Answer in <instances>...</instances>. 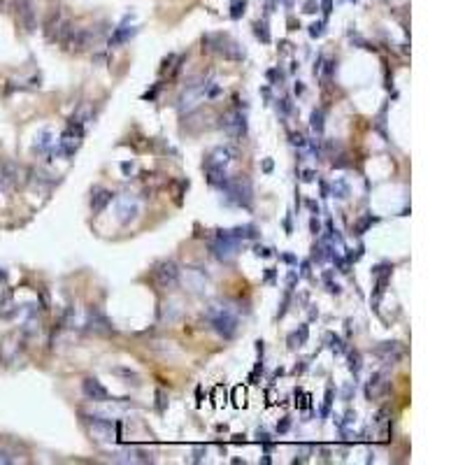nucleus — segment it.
I'll use <instances>...</instances> for the list:
<instances>
[{
  "mask_svg": "<svg viewBox=\"0 0 465 465\" xmlns=\"http://www.w3.org/2000/svg\"><path fill=\"white\" fill-rule=\"evenodd\" d=\"M205 319H207V324H210L212 331L216 335H221L223 340L235 338V333L240 328V319L228 305H212V307L205 312Z\"/></svg>",
  "mask_w": 465,
  "mask_h": 465,
  "instance_id": "f257e3e1",
  "label": "nucleus"
},
{
  "mask_svg": "<svg viewBox=\"0 0 465 465\" xmlns=\"http://www.w3.org/2000/svg\"><path fill=\"white\" fill-rule=\"evenodd\" d=\"M221 194L226 196V200L230 205H237V207H245V210H252L254 207V187L252 182L240 175V177H228L226 187L221 189Z\"/></svg>",
  "mask_w": 465,
  "mask_h": 465,
  "instance_id": "f03ea898",
  "label": "nucleus"
},
{
  "mask_svg": "<svg viewBox=\"0 0 465 465\" xmlns=\"http://www.w3.org/2000/svg\"><path fill=\"white\" fill-rule=\"evenodd\" d=\"M219 126L223 128V133H226L228 138L240 140V138H245L247 135V114L245 112H240V110H232L230 114L221 117Z\"/></svg>",
  "mask_w": 465,
  "mask_h": 465,
  "instance_id": "7ed1b4c3",
  "label": "nucleus"
},
{
  "mask_svg": "<svg viewBox=\"0 0 465 465\" xmlns=\"http://www.w3.org/2000/svg\"><path fill=\"white\" fill-rule=\"evenodd\" d=\"M237 249H240V242L232 237H216V242L210 245L212 256L221 263H232V259L237 256Z\"/></svg>",
  "mask_w": 465,
  "mask_h": 465,
  "instance_id": "20e7f679",
  "label": "nucleus"
},
{
  "mask_svg": "<svg viewBox=\"0 0 465 465\" xmlns=\"http://www.w3.org/2000/svg\"><path fill=\"white\" fill-rule=\"evenodd\" d=\"M156 275V282L161 284L163 288H172L175 284L179 282V268L175 261H161L154 270Z\"/></svg>",
  "mask_w": 465,
  "mask_h": 465,
  "instance_id": "39448f33",
  "label": "nucleus"
},
{
  "mask_svg": "<svg viewBox=\"0 0 465 465\" xmlns=\"http://www.w3.org/2000/svg\"><path fill=\"white\" fill-rule=\"evenodd\" d=\"M82 391H84L86 398L93 400V403H107L110 400V391L102 387L95 377H86V379L82 382Z\"/></svg>",
  "mask_w": 465,
  "mask_h": 465,
  "instance_id": "423d86ee",
  "label": "nucleus"
},
{
  "mask_svg": "<svg viewBox=\"0 0 465 465\" xmlns=\"http://www.w3.org/2000/svg\"><path fill=\"white\" fill-rule=\"evenodd\" d=\"M117 214H119V221H122V226H128V223L138 219V214H140L138 200L131 198V196L122 198V200H119V205H117Z\"/></svg>",
  "mask_w": 465,
  "mask_h": 465,
  "instance_id": "0eeeda50",
  "label": "nucleus"
},
{
  "mask_svg": "<svg viewBox=\"0 0 465 465\" xmlns=\"http://www.w3.org/2000/svg\"><path fill=\"white\" fill-rule=\"evenodd\" d=\"M205 177H207V184L214 189H223L228 182V172H226V165H219V163H207L205 165Z\"/></svg>",
  "mask_w": 465,
  "mask_h": 465,
  "instance_id": "6e6552de",
  "label": "nucleus"
},
{
  "mask_svg": "<svg viewBox=\"0 0 465 465\" xmlns=\"http://www.w3.org/2000/svg\"><path fill=\"white\" fill-rule=\"evenodd\" d=\"M112 200H114V194H112L110 189L93 187V191H91V210H93V214H100L112 203Z\"/></svg>",
  "mask_w": 465,
  "mask_h": 465,
  "instance_id": "1a4fd4ad",
  "label": "nucleus"
},
{
  "mask_svg": "<svg viewBox=\"0 0 465 465\" xmlns=\"http://www.w3.org/2000/svg\"><path fill=\"white\" fill-rule=\"evenodd\" d=\"M235 156H237V149L235 147H230V144H223V147H216L210 156H207V161H205V165L207 163H219V165H228L230 161H235Z\"/></svg>",
  "mask_w": 465,
  "mask_h": 465,
  "instance_id": "9d476101",
  "label": "nucleus"
},
{
  "mask_svg": "<svg viewBox=\"0 0 465 465\" xmlns=\"http://www.w3.org/2000/svg\"><path fill=\"white\" fill-rule=\"evenodd\" d=\"M86 326H89V331H95V333H112V324L110 319L102 314V312L98 310H89V322H86Z\"/></svg>",
  "mask_w": 465,
  "mask_h": 465,
  "instance_id": "9b49d317",
  "label": "nucleus"
},
{
  "mask_svg": "<svg viewBox=\"0 0 465 465\" xmlns=\"http://www.w3.org/2000/svg\"><path fill=\"white\" fill-rule=\"evenodd\" d=\"M387 375L384 372H375L372 377H370V382H367V387H365V398L367 400H372V398H377L379 394H384L387 391Z\"/></svg>",
  "mask_w": 465,
  "mask_h": 465,
  "instance_id": "f8f14e48",
  "label": "nucleus"
},
{
  "mask_svg": "<svg viewBox=\"0 0 465 465\" xmlns=\"http://www.w3.org/2000/svg\"><path fill=\"white\" fill-rule=\"evenodd\" d=\"M207 279H210V275L203 270V268H196V270H187V284L194 288V291H203Z\"/></svg>",
  "mask_w": 465,
  "mask_h": 465,
  "instance_id": "ddd939ff",
  "label": "nucleus"
},
{
  "mask_svg": "<svg viewBox=\"0 0 465 465\" xmlns=\"http://www.w3.org/2000/svg\"><path fill=\"white\" fill-rule=\"evenodd\" d=\"M310 126H312V131H314L317 135H322V133H324V126H326V112H324L322 107L312 110V114H310Z\"/></svg>",
  "mask_w": 465,
  "mask_h": 465,
  "instance_id": "4468645a",
  "label": "nucleus"
},
{
  "mask_svg": "<svg viewBox=\"0 0 465 465\" xmlns=\"http://www.w3.org/2000/svg\"><path fill=\"white\" fill-rule=\"evenodd\" d=\"M135 33H138V28H124V26H119L117 30H114V35L110 37V47H117V45H124V42H128Z\"/></svg>",
  "mask_w": 465,
  "mask_h": 465,
  "instance_id": "2eb2a0df",
  "label": "nucleus"
},
{
  "mask_svg": "<svg viewBox=\"0 0 465 465\" xmlns=\"http://www.w3.org/2000/svg\"><path fill=\"white\" fill-rule=\"evenodd\" d=\"M17 7L21 19L26 21L28 30H33V5H30V0H17Z\"/></svg>",
  "mask_w": 465,
  "mask_h": 465,
  "instance_id": "dca6fc26",
  "label": "nucleus"
},
{
  "mask_svg": "<svg viewBox=\"0 0 465 465\" xmlns=\"http://www.w3.org/2000/svg\"><path fill=\"white\" fill-rule=\"evenodd\" d=\"M52 144H54V140H52V131H49V128H45V131L37 135V140H35V149H37V151H49V149H52Z\"/></svg>",
  "mask_w": 465,
  "mask_h": 465,
  "instance_id": "f3484780",
  "label": "nucleus"
},
{
  "mask_svg": "<svg viewBox=\"0 0 465 465\" xmlns=\"http://www.w3.org/2000/svg\"><path fill=\"white\" fill-rule=\"evenodd\" d=\"M347 358H349V363H347L349 372L356 377V375L360 372V367H363V358H360V351H356V349H354V351H349Z\"/></svg>",
  "mask_w": 465,
  "mask_h": 465,
  "instance_id": "a211bd4d",
  "label": "nucleus"
},
{
  "mask_svg": "<svg viewBox=\"0 0 465 465\" xmlns=\"http://www.w3.org/2000/svg\"><path fill=\"white\" fill-rule=\"evenodd\" d=\"M377 221H379V219H377V216H372V214H365L363 219L356 221V226H354V235H358V237H360V235H363V232H365L367 228H370L372 223H377Z\"/></svg>",
  "mask_w": 465,
  "mask_h": 465,
  "instance_id": "6ab92c4d",
  "label": "nucleus"
},
{
  "mask_svg": "<svg viewBox=\"0 0 465 465\" xmlns=\"http://www.w3.org/2000/svg\"><path fill=\"white\" fill-rule=\"evenodd\" d=\"M349 194H351V189H349V184L344 182V179H338V182L333 184V196L335 198L344 200V198H349Z\"/></svg>",
  "mask_w": 465,
  "mask_h": 465,
  "instance_id": "aec40b11",
  "label": "nucleus"
},
{
  "mask_svg": "<svg viewBox=\"0 0 465 465\" xmlns=\"http://www.w3.org/2000/svg\"><path fill=\"white\" fill-rule=\"evenodd\" d=\"M254 33H256V37L261 40V42H266V45L270 42V33H268V26H266V23L256 21V23H254Z\"/></svg>",
  "mask_w": 465,
  "mask_h": 465,
  "instance_id": "412c9836",
  "label": "nucleus"
},
{
  "mask_svg": "<svg viewBox=\"0 0 465 465\" xmlns=\"http://www.w3.org/2000/svg\"><path fill=\"white\" fill-rule=\"evenodd\" d=\"M295 340H298V347L307 344V340H310V326L307 324L298 326V331H295Z\"/></svg>",
  "mask_w": 465,
  "mask_h": 465,
  "instance_id": "4be33fe9",
  "label": "nucleus"
},
{
  "mask_svg": "<svg viewBox=\"0 0 465 465\" xmlns=\"http://www.w3.org/2000/svg\"><path fill=\"white\" fill-rule=\"evenodd\" d=\"M331 349H333V354L338 356V354H344V351H347V344H344L342 338H338V335H333V338H331Z\"/></svg>",
  "mask_w": 465,
  "mask_h": 465,
  "instance_id": "5701e85b",
  "label": "nucleus"
},
{
  "mask_svg": "<svg viewBox=\"0 0 465 465\" xmlns=\"http://www.w3.org/2000/svg\"><path fill=\"white\" fill-rule=\"evenodd\" d=\"M254 254L259 256V259H272V256H275V249L263 247V245H254Z\"/></svg>",
  "mask_w": 465,
  "mask_h": 465,
  "instance_id": "b1692460",
  "label": "nucleus"
},
{
  "mask_svg": "<svg viewBox=\"0 0 465 465\" xmlns=\"http://www.w3.org/2000/svg\"><path fill=\"white\" fill-rule=\"evenodd\" d=\"M165 407H167V394H165L163 389H158V391H156V410L163 414Z\"/></svg>",
  "mask_w": 465,
  "mask_h": 465,
  "instance_id": "393cba45",
  "label": "nucleus"
},
{
  "mask_svg": "<svg viewBox=\"0 0 465 465\" xmlns=\"http://www.w3.org/2000/svg\"><path fill=\"white\" fill-rule=\"evenodd\" d=\"M165 319L167 322H175V319H179V314H182V310L177 307V305H165Z\"/></svg>",
  "mask_w": 465,
  "mask_h": 465,
  "instance_id": "a878e982",
  "label": "nucleus"
},
{
  "mask_svg": "<svg viewBox=\"0 0 465 465\" xmlns=\"http://www.w3.org/2000/svg\"><path fill=\"white\" fill-rule=\"evenodd\" d=\"M288 305H291V291L286 288V293H284V300H282V307H279V312H277V317L282 319L286 312H288Z\"/></svg>",
  "mask_w": 465,
  "mask_h": 465,
  "instance_id": "bb28decb",
  "label": "nucleus"
},
{
  "mask_svg": "<svg viewBox=\"0 0 465 465\" xmlns=\"http://www.w3.org/2000/svg\"><path fill=\"white\" fill-rule=\"evenodd\" d=\"M324 28H326V23H322V21L312 23V26H310V35H312V37H322V35H324Z\"/></svg>",
  "mask_w": 465,
  "mask_h": 465,
  "instance_id": "cd10ccee",
  "label": "nucleus"
},
{
  "mask_svg": "<svg viewBox=\"0 0 465 465\" xmlns=\"http://www.w3.org/2000/svg\"><path fill=\"white\" fill-rule=\"evenodd\" d=\"M245 7H247V3L242 0V3H232V12H230V17L232 19H240L245 14Z\"/></svg>",
  "mask_w": 465,
  "mask_h": 465,
  "instance_id": "c85d7f7f",
  "label": "nucleus"
},
{
  "mask_svg": "<svg viewBox=\"0 0 465 465\" xmlns=\"http://www.w3.org/2000/svg\"><path fill=\"white\" fill-rule=\"evenodd\" d=\"M277 110H282V114H291V112H293V105H291V100H288V98H282V100H277Z\"/></svg>",
  "mask_w": 465,
  "mask_h": 465,
  "instance_id": "c756f323",
  "label": "nucleus"
},
{
  "mask_svg": "<svg viewBox=\"0 0 465 465\" xmlns=\"http://www.w3.org/2000/svg\"><path fill=\"white\" fill-rule=\"evenodd\" d=\"M335 70H338V61H326V68H324V75L331 79L335 75Z\"/></svg>",
  "mask_w": 465,
  "mask_h": 465,
  "instance_id": "7c9ffc66",
  "label": "nucleus"
},
{
  "mask_svg": "<svg viewBox=\"0 0 465 465\" xmlns=\"http://www.w3.org/2000/svg\"><path fill=\"white\" fill-rule=\"evenodd\" d=\"M288 138H291V144H293V147H305V144H307V140H305L300 133H291V135H288Z\"/></svg>",
  "mask_w": 465,
  "mask_h": 465,
  "instance_id": "2f4dec72",
  "label": "nucleus"
},
{
  "mask_svg": "<svg viewBox=\"0 0 465 465\" xmlns=\"http://www.w3.org/2000/svg\"><path fill=\"white\" fill-rule=\"evenodd\" d=\"M288 428H291V419L284 416V419L277 423V432H279V435H284V432H288Z\"/></svg>",
  "mask_w": 465,
  "mask_h": 465,
  "instance_id": "473e14b6",
  "label": "nucleus"
},
{
  "mask_svg": "<svg viewBox=\"0 0 465 465\" xmlns=\"http://www.w3.org/2000/svg\"><path fill=\"white\" fill-rule=\"evenodd\" d=\"M354 391H356L354 384H347V387H344V391H342V400H344V403H349L351 396H354Z\"/></svg>",
  "mask_w": 465,
  "mask_h": 465,
  "instance_id": "72a5a7b5",
  "label": "nucleus"
},
{
  "mask_svg": "<svg viewBox=\"0 0 465 465\" xmlns=\"http://www.w3.org/2000/svg\"><path fill=\"white\" fill-rule=\"evenodd\" d=\"M310 230H312V235H319V232H322V223H319L317 216H312L310 219Z\"/></svg>",
  "mask_w": 465,
  "mask_h": 465,
  "instance_id": "f704fd0d",
  "label": "nucleus"
},
{
  "mask_svg": "<svg viewBox=\"0 0 465 465\" xmlns=\"http://www.w3.org/2000/svg\"><path fill=\"white\" fill-rule=\"evenodd\" d=\"M295 282H298V275H295V272L291 270V272H288V275H286V288H288V291H293Z\"/></svg>",
  "mask_w": 465,
  "mask_h": 465,
  "instance_id": "c9c22d12",
  "label": "nucleus"
},
{
  "mask_svg": "<svg viewBox=\"0 0 465 465\" xmlns=\"http://www.w3.org/2000/svg\"><path fill=\"white\" fill-rule=\"evenodd\" d=\"M310 268H312V263H310V261H302V263H300V277H305V279H310V277H312V272H310Z\"/></svg>",
  "mask_w": 465,
  "mask_h": 465,
  "instance_id": "e433bc0d",
  "label": "nucleus"
},
{
  "mask_svg": "<svg viewBox=\"0 0 465 465\" xmlns=\"http://www.w3.org/2000/svg\"><path fill=\"white\" fill-rule=\"evenodd\" d=\"M347 165H349V156L347 154H340L338 161L333 158V167H347Z\"/></svg>",
  "mask_w": 465,
  "mask_h": 465,
  "instance_id": "4c0bfd02",
  "label": "nucleus"
},
{
  "mask_svg": "<svg viewBox=\"0 0 465 465\" xmlns=\"http://www.w3.org/2000/svg\"><path fill=\"white\" fill-rule=\"evenodd\" d=\"M326 286H328V293H335V295H340V291H342V286H340V284H333L331 279H326Z\"/></svg>",
  "mask_w": 465,
  "mask_h": 465,
  "instance_id": "58836bf2",
  "label": "nucleus"
},
{
  "mask_svg": "<svg viewBox=\"0 0 465 465\" xmlns=\"http://www.w3.org/2000/svg\"><path fill=\"white\" fill-rule=\"evenodd\" d=\"M300 179H302V182H307V184H310V182H314V179H317V172H314V170H305Z\"/></svg>",
  "mask_w": 465,
  "mask_h": 465,
  "instance_id": "ea45409f",
  "label": "nucleus"
},
{
  "mask_svg": "<svg viewBox=\"0 0 465 465\" xmlns=\"http://www.w3.org/2000/svg\"><path fill=\"white\" fill-rule=\"evenodd\" d=\"M333 398H335V391H333V387H328V389H326V403H324V405L331 407V405H333Z\"/></svg>",
  "mask_w": 465,
  "mask_h": 465,
  "instance_id": "a19ab883",
  "label": "nucleus"
},
{
  "mask_svg": "<svg viewBox=\"0 0 465 465\" xmlns=\"http://www.w3.org/2000/svg\"><path fill=\"white\" fill-rule=\"evenodd\" d=\"M282 261L288 263V266H298V259L293 254H282Z\"/></svg>",
  "mask_w": 465,
  "mask_h": 465,
  "instance_id": "79ce46f5",
  "label": "nucleus"
},
{
  "mask_svg": "<svg viewBox=\"0 0 465 465\" xmlns=\"http://www.w3.org/2000/svg\"><path fill=\"white\" fill-rule=\"evenodd\" d=\"M0 463H14L12 454H10V452H5V449H0Z\"/></svg>",
  "mask_w": 465,
  "mask_h": 465,
  "instance_id": "37998d69",
  "label": "nucleus"
},
{
  "mask_svg": "<svg viewBox=\"0 0 465 465\" xmlns=\"http://www.w3.org/2000/svg\"><path fill=\"white\" fill-rule=\"evenodd\" d=\"M207 456V449H196L194 452V463H200Z\"/></svg>",
  "mask_w": 465,
  "mask_h": 465,
  "instance_id": "c03bdc74",
  "label": "nucleus"
},
{
  "mask_svg": "<svg viewBox=\"0 0 465 465\" xmlns=\"http://www.w3.org/2000/svg\"><path fill=\"white\" fill-rule=\"evenodd\" d=\"M319 187H322V198H331V189H328V184L324 179H319Z\"/></svg>",
  "mask_w": 465,
  "mask_h": 465,
  "instance_id": "a18cd8bd",
  "label": "nucleus"
},
{
  "mask_svg": "<svg viewBox=\"0 0 465 465\" xmlns=\"http://www.w3.org/2000/svg\"><path fill=\"white\" fill-rule=\"evenodd\" d=\"M319 10V5L317 3H305V10L302 12H307V14H314Z\"/></svg>",
  "mask_w": 465,
  "mask_h": 465,
  "instance_id": "49530a36",
  "label": "nucleus"
},
{
  "mask_svg": "<svg viewBox=\"0 0 465 465\" xmlns=\"http://www.w3.org/2000/svg\"><path fill=\"white\" fill-rule=\"evenodd\" d=\"M272 167H275L272 158H266V161H263V172H272Z\"/></svg>",
  "mask_w": 465,
  "mask_h": 465,
  "instance_id": "de8ad7c7",
  "label": "nucleus"
},
{
  "mask_svg": "<svg viewBox=\"0 0 465 465\" xmlns=\"http://www.w3.org/2000/svg\"><path fill=\"white\" fill-rule=\"evenodd\" d=\"M305 370H307V360H300V365H295V375H302Z\"/></svg>",
  "mask_w": 465,
  "mask_h": 465,
  "instance_id": "09e8293b",
  "label": "nucleus"
},
{
  "mask_svg": "<svg viewBox=\"0 0 465 465\" xmlns=\"http://www.w3.org/2000/svg\"><path fill=\"white\" fill-rule=\"evenodd\" d=\"M322 63H324V59H322V56H319L317 63H314V68H312V72H314V75H319V72H322Z\"/></svg>",
  "mask_w": 465,
  "mask_h": 465,
  "instance_id": "8fccbe9b",
  "label": "nucleus"
},
{
  "mask_svg": "<svg viewBox=\"0 0 465 465\" xmlns=\"http://www.w3.org/2000/svg\"><path fill=\"white\" fill-rule=\"evenodd\" d=\"M266 77H268V82H275V79H277V70L270 68V70L266 72Z\"/></svg>",
  "mask_w": 465,
  "mask_h": 465,
  "instance_id": "3c124183",
  "label": "nucleus"
},
{
  "mask_svg": "<svg viewBox=\"0 0 465 465\" xmlns=\"http://www.w3.org/2000/svg\"><path fill=\"white\" fill-rule=\"evenodd\" d=\"M172 61H175V56L170 54V56H167V59L163 61V66H161V72H165L167 68H170V63H172Z\"/></svg>",
  "mask_w": 465,
  "mask_h": 465,
  "instance_id": "603ef678",
  "label": "nucleus"
},
{
  "mask_svg": "<svg viewBox=\"0 0 465 465\" xmlns=\"http://www.w3.org/2000/svg\"><path fill=\"white\" fill-rule=\"evenodd\" d=\"M307 207H310V210H312V214H314V216L319 214V205L314 203V200H307Z\"/></svg>",
  "mask_w": 465,
  "mask_h": 465,
  "instance_id": "864d4df0",
  "label": "nucleus"
},
{
  "mask_svg": "<svg viewBox=\"0 0 465 465\" xmlns=\"http://www.w3.org/2000/svg\"><path fill=\"white\" fill-rule=\"evenodd\" d=\"M133 167H135V165H133V163H128V161L122 163V170H124L126 175H131V172H133Z\"/></svg>",
  "mask_w": 465,
  "mask_h": 465,
  "instance_id": "5fc2aeb1",
  "label": "nucleus"
},
{
  "mask_svg": "<svg viewBox=\"0 0 465 465\" xmlns=\"http://www.w3.org/2000/svg\"><path fill=\"white\" fill-rule=\"evenodd\" d=\"M288 347H291V349H295V347H298V340H295V333H291V335H288Z\"/></svg>",
  "mask_w": 465,
  "mask_h": 465,
  "instance_id": "6e6d98bb",
  "label": "nucleus"
},
{
  "mask_svg": "<svg viewBox=\"0 0 465 465\" xmlns=\"http://www.w3.org/2000/svg\"><path fill=\"white\" fill-rule=\"evenodd\" d=\"M293 91H295V95H302V93H305V86H302V82H295Z\"/></svg>",
  "mask_w": 465,
  "mask_h": 465,
  "instance_id": "4d7b16f0",
  "label": "nucleus"
},
{
  "mask_svg": "<svg viewBox=\"0 0 465 465\" xmlns=\"http://www.w3.org/2000/svg\"><path fill=\"white\" fill-rule=\"evenodd\" d=\"M275 279V268H268L266 270V282H272Z\"/></svg>",
  "mask_w": 465,
  "mask_h": 465,
  "instance_id": "13d9d810",
  "label": "nucleus"
},
{
  "mask_svg": "<svg viewBox=\"0 0 465 465\" xmlns=\"http://www.w3.org/2000/svg\"><path fill=\"white\" fill-rule=\"evenodd\" d=\"M284 228H286L288 235H291V230H293V228H291V216H286V219H284Z\"/></svg>",
  "mask_w": 465,
  "mask_h": 465,
  "instance_id": "bf43d9fd",
  "label": "nucleus"
},
{
  "mask_svg": "<svg viewBox=\"0 0 465 465\" xmlns=\"http://www.w3.org/2000/svg\"><path fill=\"white\" fill-rule=\"evenodd\" d=\"M261 93H263V98H266V100L270 102V89H268V86H263V89H261Z\"/></svg>",
  "mask_w": 465,
  "mask_h": 465,
  "instance_id": "052dcab7",
  "label": "nucleus"
},
{
  "mask_svg": "<svg viewBox=\"0 0 465 465\" xmlns=\"http://www.w3.org/2000/svg\"><path fill=\"white\" fill-rule=\"evenodd\" d=\"M331 7H333V3H331V0H326V3H324V12L331 14Z\"/></svg>",
  "mask_w": 465,
  "mask_h": 465,
  "instance_id": "680f3d73",
  "label": "nucleus"
},
{
  "mask_svg": "<svg viewBox=\"0 0 465 465\" xmlns=\"http://www.w3.org/2000/svg\"><path fill=\"white\" fill-rule=\"evenodd\" d=\"M282 375H284V367H277L275 375H272V379H277V377H282Z\"/></svg>",
  "mask_w": 465,
  "mask_h": 465,
  "instance_id": "e2e57ef3",
  "label": "nucleus"
},
{
  "mask_svg": "<svg viewBox=\"0 0 465 465\" xmlns=\"http://www.w3.org/2000/svg\"><path fill=\"white\" fill-rule=\"evenodd\" d=\"M263 349H266V347H263V342L259 340V342H256V351H259L261 356H263Z\"/></svg>",
  "mask_w": 465,
  "mask_h": 465,
  "instance_id": "0e129e2a",
  "label": "nucleus"
},
{
  "mask_svg": "<svg viewBox=\"0 0 465 465\" xmlns=\"http://www.w3.org/2000/svg\"><path fill=\"white\" fill-rule=\"evenodd\" d=\"M232 442H237V445L245 442V435H235V437H232Z\"/></svg>",
  "mask_w": 465,
  "mask_h": 465,
  "instance_id": "69168bd1",
  "label": "nucleus"
},
{
  "mask_svg": "<svg viewBox=\"0 0 465 465\" xmlns=\"http://www.w3.org/2000/svg\"><path fill=\"white\" fill-rule=\"evenodd\" d=\"M261 463H263V465H270V454H266V456H263V459H261Z\"/></svg>",
  "mask_w": 465,
  "mask_h": 465,
  "instance_id": "338daca9",
  "label": "nucleus"
},
{
  "mask_svg": "<svg viewBox=\"0 0 465 465\" xmlns=\"http://www.w3.org/2000/svg\"><path fill=\"white\" fill-rule=\"evenodd\" d=\"M354 3H356V0H354Z\"/></svg>",
  "mask_w": 465,
  "mask_h": 465,
  "instance_id": "774afa93",
  "label": "nucleus"
}]
</instances>
